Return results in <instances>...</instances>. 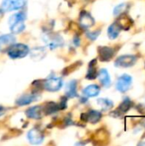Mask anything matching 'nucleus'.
Segmentation results:
<instances>
[{
  "label": "nucleus",
  "instance_id": "obj_31",
  "mask_svg": "<svg viewBox=\"0 0 145 146\" xmlns=\"http://www.w3.org/2000/svg\"><path fill=\"white\" fill-rule=\"evenodd\" d=\"M141 145H145V143H142V144H140Z\"/></svg>",
  "mask_w": 145,
  "mask_h": 146
},
{
  "label": "nucleus",
  "instance_id": "obj_25",
  "mask_svg": "<svg viewBox=\"0 0 145 146\" xmlns=\"http://www.w3.org/2000/svg\"><path fill=\"white\" fill-rule=\"evenodd\" d=\"M118 23V25L121 27V29H124V30H127L130 28L132 21L127 17V16H124V17H121L120 18V20L118 21H116Z\"/></svg>",
  "mask_w": 145,
  "mask_h": 146
},
{
  "label": "nucleus",
  "instance_id": "obj_2",
  "mask_svg": "<svg viewBox=\"0 0 145 146\" xmlns=\"http://www.w3.org/2000/svg\"><path fill=\"white\" fill-rule=\"evenodd\" d=\"M30 52L29 47L25 44H13L7 50V54L11 59L24 58Z\"/></svg>",
  "mask_w": 145,
  "mask_h": 146
},
{
  "label": "nucleus",
  "instance_id": "obj_14",
  "mask_svg": "<svg viewBox=\"0 0 145 146\" xmlns=\"http://www.w3.org/2000/svg\"><path fill=\"white\" fill-rule=\"evenodd\" d=\"M15 42V38L12 34H4L0 36V51L7 50Z\"/></svg>",
  "mask_w": 145,
  "mask_h": 146
},
{
  "label": "nucleus",
  "instance_id": "obj_22",
  "mask_svg": "<svg viewBox=\"0 0 145 146\" xmlns=\"http://www.w3.org/2000/svg\"><path fill=\"white\" fill-rule=\"evenodd\" d=\"M97 102L103 111L110 110L114 107V103L108 98H98Z\"/></svg>",
  "mask_w": 145,
  "mask_h": 146
},
{
  "label": "nucleus",
  "instance_id": "obj_23",
  "mask_svg": "<svg viewBox=\"0 0 145 146\" xmlns=\"http://www.w3.org/2000/svg\"><path fill=\"white\" fill-rule=\"evenodd\" d=\"M132 106V102L131 100L128 98H126L124 99V101L121 104V105L118 107V109L115 111V113H119L120 115H122V114H125L126 112H127L130 108Z\"/></svg>",
  "mask_w": 145,
  "mask_h": 146
},
{
  "label": "nucleus",
  "instance_id": "obj_20",
  "mask_svg": "<svg viewBox=\"0 0 145 146\" xmlns=\"http://www.w3.org/2000/svg\"><path fill=\"white\" fill-rule=\"evenodd\" d=\"M44 115H52L60 110L59 104L55 102H49L43 106Z\"/></svg>",
  "mask_w": 145,
  "mask_h": 146
},
{
  "label": "nucleus",
  "instance_id": "obj_24",
  "mask_svg": "<svg viewBox=\"0 0 145 146\" xmlns=\"http://www.w3.org/2000/svg\"><path fill=\"white\" fill-rule=\"evenodd\" d=\"M128 8H129L128 3H121V4L117 5V6L114 9L113 14H114V15H115V16H119L120 15L124 14V13L128 9Z\"/></svg>",
  "mask_w": 145,
  "mask_h": 146
},
{
  "label": "nucleus",
  "instance_id": "obj_15",
  "mask_svg": "<svg viewBox=\"0 0 145 146\" xmlns=\"http://www.w3.org/2000/svg\"><path fill=\"white\" fill-rule=\"evenodd\" d=\"M98 75V79H99V81L101 82V84L106 87V88H109L110 86H111V79H110V75L108 72L107 69L105 68H103L99 71V73L97 74Z\"/></svg>",
  "mask_w": 145,
  "mask_h": 146
},
{
  "label": "nucleus",
  "instance_id": "obj_19",
  "mask_svg": "<svg viewBox=\"0 0 145 146\" xmlns=\"http://www.w3.org/2000/svg\"><path fill=\"white\" fill-rule=\"evenodd\" d=\"M97 76V59H93L89 63V68L87 71V74L85 75V78L87 80H95Z\"/></svg>",
  "mask_w": 145,
  "mask_h": 146
},
{
  "label": "nucleus",
  "instance_id": "obj_10",
  "mask_svg": "<svg viewBox=\"0 0 145 146\" xmlns=\"http://www.w3.org/2000/svg\"><path fill=\"white\" fill-rule=\"evenodd\" d=\"M95 24V20L91 15L86 11H82L79 15V25L83 28H90Z\"/></svg>",
  "mask_w": 145,
  "mask_h": 146
},
{
  "label": "nucleus",
  "instance_id": "obj_9",
  "mask_svg": "<svg viewBox=\"0 0 145 146\" xmlns=\"http://www.w3.org/2000/svg\"><path fill=\"white\" fill-rule=\"evenodd\" d=\"M102 113L97 110H90L86 113L81 115V120L84 121H88L91 124H96L100 121L102 118Z\"/></svg>",
  "mask_w": 145,
  "mask_h": 146
},
{
  "label": "nucleus",
  "instance_id": "obj_3",
  "mask_svg": "<svg viewBox=\"0 0 145 146\" xmlns=\"http://www.w3.org/2000/svg\"><path fill=\"white\" fill-rule=\"evenodd\" d=\"M42 39L44 42L45 45L49 47L50 50L59 48L62 46L64 44L62 37H61V35H59L58 33H55L52 32L44 33L42 35Z\"/></svg>",
  "mask_w": 145,
  "mask_h": 146
},
{
  "label": "nucleus",
  "instance_id": "obj_27",
  "mask_svg": "<svg viewBox=\"0 0 145 146\" xmlns=\"http://www.w3.org/2000/svg\"><path fill=\"white\" fill-rule=\"evenodd\" d=\"M101 33V31L100 30H98V31H95V32H88L87 33H86V36L90 38V39H91V40H95V39H97V37L99 36V34Z\"/></svg>",
  "mask_w": 145,
  "mask_h": 146
},
{
  "label": "nucleus",
  "instance_id": "obj_12",
  "mask_svg": "<svg viewBox=\"0 0 145 146\" xmlns=\"http://www.w3.org/2000/svg\"><path fill=\"white\" fill-rule=\"evenodd\" d=\"M39 98V95L36 92H33V93H31V94H25L21 97H20L15 104L18 105V106H25V105H27V104H30L35 101H37Z\"/></svg>",
  "mask_w": 145,
  "mask_h": 146
},
{
  "label": "nucleus",
  "instance_id": "obj_13",
  "mask_svg": "<svg viewBox=\"0 0 145 146\" xmlns=\"http://www.w3.org/2000/svg\"><path fill=\"white\" fill-rule=\"evenodd\" d=\"M26 115L28 118L30 119H34V120H39L43 117V115H44V110H43V106L40 105H36L33 107L29 108L26 111Z\"/></svg>",
  "mask_w": 145,
  "mask_h": 146
},
{
  "label": "nucleus",
  "instance_id": "obj_6",
  "mask_svg": "<svg viewBox=\"0 0 145 146\" xmlns=\"http://www.w3.org/2000/svg\"><path fill=\"white\" fill-rule=\"evenodd\" d=\"M132 83V78L129 74H123L119 77L117 82H116V89L120 92H127Z\"/></svg>",
  "mask_w": 145,
  "mask_h": 146
},
{
  "label": "nucleus",
  "instance_id": "obj_17",
  "mask_svg": "<svg viewBox=\"0 0 145 146\" xmlns=\"http://www.w3.org/2000/svg\"><path fill=\"white\" fill-rule=\"evenodd\" d=\"M100 91V87L97 85H90L83 90V93L87 98H93L98 96Z\"/></svg>",
  "mask_w": 145,
  "mask_h": 146
},
{
  "label": "nucleus",
  "instance_id": "obj_11",
  "mask_svg": "<svg viewBox=\"0 0 145 146\" xmlns=\"http://www.w3.org/2000/svg\"><path fill=\"white\" fill-rule=\"evenodd\" d=\"M115 55V50L111 47L100 46L98 47V56L102 62H109Z\"/></svg>",
  "mask_w": 145,
  "mask_h": 146
},
{
  "label": "nucleus",
  "instance_id": "obj_5",
  "mask_svg": "<svg viewBox=\"0 0 145 146\" xmlns=\"http://www.w3.org/2000/svg\"><path fill=\"white\" fill-rule=\"evenodd\" d=\"M26 3V0H3L2 9L3 11H13L23 8Z\"/></svg>",
  "mask_w": 145,
  "mask_h": 146
},
{
  "label": "nucleus",
  "instance_id": "obj_30",
  "mask_svg": "<svg viewBox=\"0 0 145 146\" xmlns=\"http://www.w3.org/2000/svg\"><path fill=\"white\" fill-rule=\"evenodd\" d=\"M3 10L2 9H0V19L3 17Z\"/></svg>",
  "mask_w": 145,
  "mask_h": 146
},
{
  "label": "nucleus",
  "instance_id": "obj_7",
  "mask_svg": "<svg viewBox=\"0 0 145 146\" xmlns=\"http://www.w3.org/2000/svg\"><path fill=\"white\" fill-rule=\"evenodd\" d=\"M137 61V57L132 55H124L119 56L115 62V66L118 68H129L135 64Z\"/></svg>",
  "mask_w": 145,
  "mask_h": 146
},
{
  "label": "nucleus",
  "instance_id": "obj_28",
  "mask_svg": "<svg viewBox=\"0 0 145 146\" xmlns=\"http://www.w3.org/2000/svg\"><path fill=\"white\" fill-rule=\"evenodd\" d=\"M67 104H68V98H67V97L62 98L61 102L58 104H59V107H60V110H65V109L67 108Z\"/></svg>",
  "mask_w": 145,
  "mask_h": 146
},
{
  "label": "nucleus",
  "instance_id": "obj_26",
  "mask_svg": "<svg viewBox=\"0 0 145 146\" xmlns=\"http://www.w3.org/2000/svg\"><path fill=\"white\" fill-rule=\"evenodd\" d=\"M80 65H81V62H75V63L71 64L70 66H68V67H67V68H65L63 69L62 74H63V75H68V74H69L70 73L73 72L74 70L78 69V68H79Z\"/></svg>",
  "mask_w": 145,
  "mask_h": 146
},
{
  "label": "nucleus",
  "instance_id": "obj_21",
  "mask_svg": "<svg viewBox=\"0 0 145 146\" xmlns=\"http://www.w3.org/2000/svg\"><path fill=\"white\" fill-rule=\"evenodd\" d=\"M121 28L118 25L117 22H115V23L111 24L108 28V36H109V38L110 39L116 38L119 36V34L121 33Z\"/></svg>",
  "mask_w": 145,
  "mask_h": 146
},
{
  "label": "nucleus",
  "instance_id": "obj_1",
  "mask_svg": "<svg viewBox=\"0 0 145 146\" xmlns=\"http://www.w3.org/2000/svg\"><path fill=\"white\" fill-rule=\"evenodd\" d=\"M26 20V14L23 12L16 13L11 15L9 19V26L13 33H20L25 29L24 21Z\"/></svg>",
  "mask_w": 145,
  "mask_h": 146
},
{
  "label": "nucleus",
  "instance_id": "obj_18",
  "mask_svg": "<svg viewBox=\"0 0 145 146\" xmlns=\"http://www.w3.org/2000/svg\"><path fill=\"white\" fill-rule=\"evenodd\" d=\"M77 96V81L73 80L66 86V97L67 98H75Z\"/></svg>",
  "mask_w": 145,
  "mask_h": 146
},
{
  "label": "nucleus",
  "instance_id": "obj_8",
  "mask_svg": "<svg viewBox=\"0 0 145 146\" xmlns=\"http://www.w3.org/2000/svg\"><path fill=\"white\" fill-rule=\"evenodd\" d=\"M44 133L38 128H32L27 133V139L32 145H39L44 141Z\"/></svg>",
  "mask_w": 145,
  "mask_h": 146
},
{
  "label": "nucleus",
  "instance_id": "obj_29",
  "mask_svg": "<svg viewBox=\"0 0 145 146\" xmlns=\"http://www.w3.org/2000/svg\"><path fill=\"white\" fill-rule=\"evenodd\" d=\"M4 114V108L3 106H0V117Z\"/></svg>",
  "mask_w": 145,
  "mask_h": 146
},
{
  "label": "nucleus",
  "instance_id": "obj_4",
  "mask_svg": "<svg viewBox=\"0 0 145 146\" xmlns=\"http://www.w3.org/2000/svg\"><path fill=\"white\" fill-rule=\"evenodd\" d=\"M62 85H63V81L62 78H59V77L48 78L43 81L44 89L50 92H55L59 91L62 87Z\"/></svg>",
  "mask_w": 145,
  "mask_h": 146
},
{
  "label": "nucleus",
  "instance_id": "obj_16",
  "mask_svg": "<svg viewBox=\"0 0 145 146\" xmlns=\"http://www.w3.org/2000/svg\"><path fill=\"white\" fill-rule=\"evenodd\" d=\"M31 58L34 61H40L42 60L46 55V50L44 47H36L33 48L31 51Z\"/></svg>",
  "mask_w": 145,
  "mask_h": 146
}]
</instances>
